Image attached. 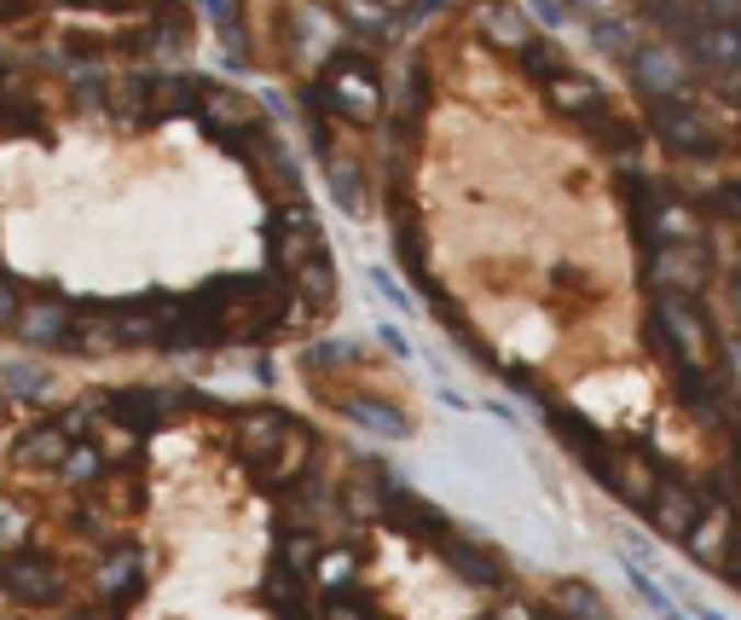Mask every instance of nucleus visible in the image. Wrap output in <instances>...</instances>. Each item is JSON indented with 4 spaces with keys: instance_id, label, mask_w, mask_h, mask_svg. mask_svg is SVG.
<instances>
[{
    "instance_id": "1",
    "label": "nucleus",
    "mask_w": 741,
    "mask_h": 620,
    "mask_svg": "<svg viewBox=\"0 0 741 620\" xmlns=\"http://www.w3.org/2000/svg\"><path fill=\"white\" fill-rule=\"evenodd\" d=\"M314 99H319V105L331 111V116H342V122H354V128H365V122L383 116V70L371 65L360 47H337L331 58H324V76H319Z\"/></svg>"
},
{
    "instance_id": "2",
    "label": "nucleus",
    "mask_w": 741,
    "mask_h": 620,
    "mask_svg": "<svg viewBox=\"0 0 741 620\" xmlns=\"http://www.w3.org/2000/svg\"><path fill=\"white\" fill-rule=\"evenodd\" d=\"M314 256H324V238H319L314 210H307L301 198H284L278 210H273V221H266V261H273L278 279L296 284V273Z\"/></svg>"
},
{
    "instance_id": "3",
    "label": "nucleus",
    "mask_w": 741,
    "mask_h": 620,
    "mask_svg": "<svg viewBox=\"0 0 741 620\" xmlns=\"http://www.w3.org/2000/svg\"><path fill=\"white\" fill-rule=\"evenodd\" d=\"M626 70H631V81L649 99H684L689 93V76H695L689 53L677 47V41H643V47L626 58Z\"/></svg>"
},
{
    "instance_id": "4",
    "label": "nucleus",
    "mask_w": 741,
    "mask_h": 620,
    "mask_svg": "<svg viewBox=\"0 0 741 620\" xmlns=\"http://www.w3.org/2000/svg\"><path fill=\"white\" fill-rule=\"evenodd\" d=\"M713 279V261H707V244H654L649 256V284L654 296H684L695 302Z\"/></svg>"
},
{
    "instance_id": "5",
    "label": "nucleus",
    "mask_w": 741,
    "mask_h": 620,
    "mask_svg": "<svg viewBox=\"0 0 741 620\" xmlns=\"http://www.w3.org/2000/svg\"><path fill=\"white\" fill-rule=\"evenodd\" d=\"M649 122H654V134L666 139L672 151H713L718 139H713V122L695 111V99H649Z\"/></svg>"
},
{
    "instance_id": "6",
    "label": "nucleus",
    "mask_w": 741,
    "mask_h": 620,
    "mask_svg": "<svg viewBox=\"0 0 741 620\" xmlns=\"http://www.w3.org/2000/svg\"><path fill=\"white\" fill-rule=\"evenodd\" d=\"M476 30L492 53H510V58H522L533 41H539V30H533V18L516 7V0H481L476 7Z\"/></svg>"
},
{
    "instance_id": "7",
    "label": "nucleus",
    "mask_w": 741,
    "mask_h": 620,
    "mask_svg": "<svg viewBox=\"0 0 741 620\" xmlns=\"http://www.w3.org/2000/svg\"><path fill=\"white\" fill-rule=\"evenodd\" d=\"M545 99H550V111L556 116H573V122H608V99L596 93V81L580 76V70H562V76H550L545 81Z\"/></svg>"
},
{
    "instance_id": "8",
    "label": "nucleus",
    "mask_w": 741,
    "mask_h": 620,
    "mask_svg": "<svg viewBox=\"0 0 741 620\" xmlns=\"http://www.w3.org/2000/svg\"><path fill=\"white\" fill-rule=\"evenodd\" d=\"M649 233H654V244H702L707 221L695 215L689 203H677V198H654L649 203Z\"/></svg>"
},
{
    "instance_id": "9",
    "label": "nucleus",
    "mask_w": 741,
    "mask_h": 620,
    "mask_svg": "<svg viewBox=\"0 0 741 620\" xmlns=\"http://www.w3.org/2000/svg\"><path fill=\"white\" fill-rule=\"evenodd\" d=\"M689 53V65H707V70H741V30H718L702 24L689 41H677Z\"/></svg>"
},
{
    "instance_id": "10",
    "label": "nucleus",
    "mask_w": 741,
    "mask_h": 620,
    "mask_svg": "<svg viewBox=\"0 0 741 620\" xmlns=\"http://www.w3.org/2000/svg\"><path fill=\"white\" fill-rule=\"evenodd\" d=\"M324 157V185H331V198H337V210L342 215H354V221H365V169L354 157H342V151H319Z\"/></svg>"
},
{
    "instance_id": "11",
    "label": "nucleus",
    "mask_w": 741,
    "mask_h": 620,
    "mask_svg": "<svg viewBox=\"0 0 741 620\" xmlns=\"http://www.w3.org/2000/svg\"><path fill=\"white\" fill-rule=\"evenodd\" d=\"M342 412H347L360 429H371V436H383V441H406V436H411V424L400 418V406H388V401L354 395V401H342Z\"/></svg>"
},
{
    "instance_id": "12",
    "label": "nucleus",
    "mask_w": 741,
    "mask_h": 620,
    "mask_svg": "<svg viewBox=\"0 0 741 620\" xmlns=\"http://www.w3.org/2000/svg\"><path fill=\"white\" fill-rule=\"evenodd\" d=\"M337 18H342L354 35H377V41L395 35V12L377 7V0H337Z\"/></svg>"
},
{
    "instance_id": "13",
    "label": "nucleus",
    "mask_w": 741,
    "mask_h": 620,
    "mask_svg": "<svg viewBox=\"0 0 741 620\" xmlns=\"http://www.w3.org/2000/svg\"><path fill=\"white\" fill-rule=\"evenodd\" d=\"M203 12L215 18V30L226 41V58L243 70V65H250V35H243V24H238V0H203Z\"/></svg>"
},
{
    "instance_id": "14",
    "label": "nucleus",
    "mask_w": 741,
    "mask_h": 620,
    "mask_svg": "<svg viewBox=\"0 0 741 620\" xmlns=\"http://www.w3.org/2000/svg\"><path fill=\"white\" fill-rule=\"evenodd\" d=\"M151 47H157V53H180V47H192V12L162 7V12H157V24H151Z\"/></svg>"
},
{
    "instance_id": "15",
    "label": "nucleus",
    "mask_w": 741,
    "mask_h": 620,
    "mask_svg": "<svg viewBox=\"0 0 741 620\" xmlns=\"http://www.w3.org/2000/svg\"><path fill=\"white\" fill-rule=\"evenodd\" d=\"M522 70H527L533 81H550V76H562V70H573V65H568V53H562V47H556V41H545V35H539V41H533V47L522 53Z\"/></svg>"
},
{
    "instance_id": "16",
    "label": "nucleus",
    "mask_w": 741,
    "mask_h": 620,
    "mask_svg": "<svg viewBox=\"0 0 741 620\" xmlns=\"http://www.w3.org/2000/svg\"><path fill=\"white\" fill-rule=\"evenodd\" d=\"M18 307H24V291H18V279H12V273H0V337H12Z\"/></svg>"
},
{
    "instance_id": "17",
    "label": "nucleus",
    "mask_w": 741,
    "mask_h": 620,
    "mask_svg": "<svg viewBox=\"0 0 741 620\" xmlns=\"http://www.w3.org/2000/svg\"><path fill=\"white\" fill-rule=\"evenodd\" d=\"M702 18L718 30H741V0H702Z\"/></svg>"
},
{
    "instance_id": "18",
    "label": "nucleus",
    "mask_w": 741,
    "mask_h": 620,
    "mask_svg": "<svg viewBox=\"0 0 741 620\" xmlns=\"http://www.w3.org/2000/svg\"><path fill=\"white\" fill-rule=\"evenodd\" d=\"M12 418V401H7V388H0V424H7Z\"/></svg>"
},
{
    "instance_id": "19",
    "label": "nucleus",
    "mask_w": 741,
    "mask_h": 620,
    "mask_svg": "<svg viewBox=\"0 0 741 620\" xmlns=\"http://www.w3.org/2000/svg\"><path fill=\"white\" fill-rule=\"evenodd\" d=\"M377 7H388V12H400V7H406V0H377Z\"/></svg>"
}]
</instances>
